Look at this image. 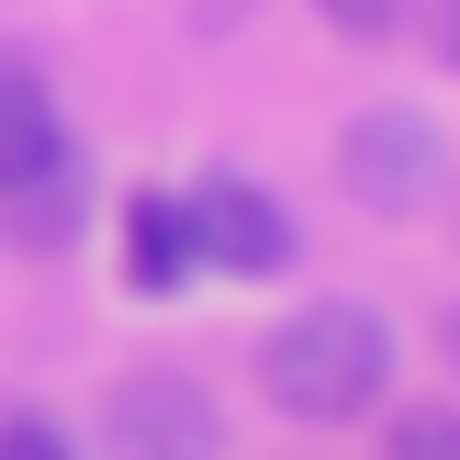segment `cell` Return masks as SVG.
<instances>
[{
    "label": "cell",
    "instance_id": "obj_1",
    "mask_svg": "<svg viewBox=\"0 0 460 460\" xmlns=\"http://www.w3.org/2000/svg\"><path fill=\"white\" fill-rule=\"evenodd\" d=\"M270 404L304 427H349L359 404H382V382H394V326H382L371 304H314L292 314L281 337H270Z\"/></svg>",
    "mask_w": 460,
    "mask_h": 460
},
{
    "label": "cell",
    "instance_id": "obj_2",
    "mask_svg": "<svg viewBox=\"0 0 460 460\" xmlns=\"http://www.w3.org/2000/svg\"><path fill=\"white\" fill-rule=\"evenodd\" d=\"M180 225H191V259H214V270H236V281H270V270H292V214L259 191V180H236V169H202L191 191H180Z\"/></svg>",
    "mask_w": 460,
    "mask_h": 460
},
{
    "label": "cell",
    "instance_id": "obj_3",
    "mask_svg": "<svg viewBox=\"0 0 460 460\" xmlns=\"http://www.w3.org/2000/svg\"><path fill=\"white\" fill-rule=\"evenodd\" d=\"M102 438H112V460H214L225 427H214V404H202V382L146 371V382H124V394L102 404Z\"/></svg>",
    "mask_w": 460,
    "mask_h": 460
},
{
    "label": "cell",
    "instance_id": "obj_4",
    "mask_svg": "<svg viewBox=\"0 0 460 460\" xmlns=\"http://www.w3.org/2000/svg\"><path fill=\"white\" fill-rule=\"evenodd\" d=\"M67 180V112H57V79H45L22 45H0V191H45Z\"/></svg>",
    "mask_w": 460,
    "mask_h": 460
},
{
    "label": "cell",
    "instance_id": "obj_5",
    "mask_svg": "<svg viewBox=\"0 0 460 460\" xmlns=\"http://www.w3.org/2000/svg\"><path fill=\"white\" fill-rule=\"evenodd\" d=\"M337 169H349V191H359V202L404 214V202H427V180H438V135H427L416 112H359Z\"/></svg>",
    "mask_w": 460,
    "mask_h": 460
},
{
    "label": "cell",
    "instance_id": "obj_6",
    "mask_svg": "<svg viewBox=\"0 0 460 460\" xmlns=\"http://www.w3.org/2000/svg\"><path fill=\"white\" fill-rule=\"evenodd\" d=\"M124 270H135V292H169L180 270H191V225H180L169 191H135L124 202Z\"/></svg>",
    "mask_w": 460,
    "mask_h": 460
},
{
    "label": "cell",
    "instance_id": "obj_7",
    "mask_svg": "<svg viewBox=\"0 0 460 460\" xmlns=\"http://www.w3.org/2000/svg\"><path fill=\"white\" fill-rule=\"evenodd\" d=\"M382 460H460V404H404Z\"/></svg>",
    "mask_w": 460,
    "mask_h": 460
},
{
    "label": "cell",
    "instance_id": "obj_8",
    "mask_svg": "<svg viewBox=\"0 0 460 460\" xmlns=\"http://www.w3.org/2000/svg\"><path fill=\"white\" fill-rule=\"evenodd\" d=\"M0 460H79V449H67L34 404H0Z\"/></svg>",
    "mask_w": 460,
    "mask_h": 460
},
{
    "label": "cell",
    "instance_id": "obj_9",
    "mask_svg": "<svg viewBox=\"0 0 460 460\" xmlns=\"http://www.w3.org/2000/svg\"><path fill=\"white\" fill-rule=\"evenodd\" d=\"M314 12H326L337 34H394V12H404V0H314Z\"/></svg>",
    "mask_w": 460,
    "mask_h": 460
},
{
    "label": "cell",
    "instance_id": "obj_10",
    "mask_svg": "<svg viewBox=\"0 0 460 460\" xmlns=\"http://www.w3.org/2000/svg\"><path fill=\"white\" fill-rule=\"evenodd\" d=\"M438 45H449V67H460V0H449V12H438Z\"/></svg>",
    "mask_w": 460,
    "mask_h": 460
}]
</instances>
